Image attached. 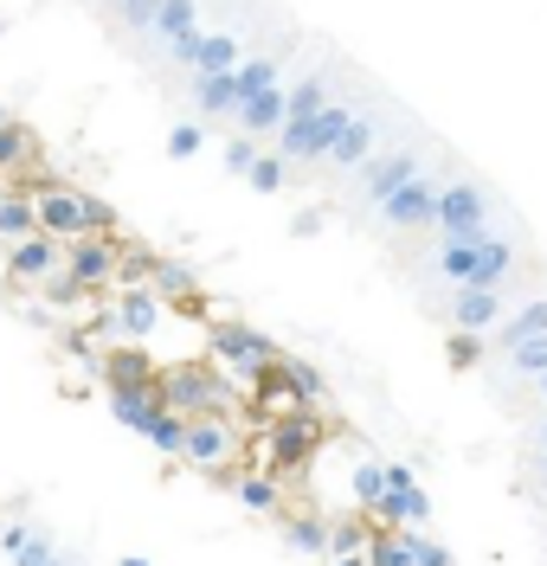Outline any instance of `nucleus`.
I'll return each instance as SVG.
<instances>
[{
  "label": "nucleus",
  "mask_w": 547,
  "mask_h": 566,
  "mask_svg": "<svg viewBox=\"0 0 547 566\" xmlns=\"http://www.w3.org/2000/svg\"><path fill=\"white\" fill-rule=\"evenodd\" d=\"M541 470H547V451H541Z\"/></svg>",
  "instance_id": "nucleus-47"
},
{
  "label": "nucleus",
  "mask_w": 547,
  "mask_h": 566,
  "mask_svg": "<svg viewBox=\"0 0 547 566\" xmlns=\"http://www.w3.org/2000/svg\"><path fill=\"white\" fill-rule=\"evenodd\" d=\"M116 7H123L129 27H155V7H161V0H116Z\"/></svg>",
  "instance_id": "nucleus-39"
},
{
  "label": "nucleus",
  "mask_w": 547,
  "mask_h": 566,
  "mask_svg": "<svg viewBox=\"0 0 547 566\" xmlns=\"http://www.w3.org/2000/svg\"><path fill=\"white\" fill-rule=\"evenodd\" d=\"M277 123H284V84H264L257 97H245V104H239V136L257 142V136H271Z\"/></svg>",
  "instance_id": "nucleus-12"
},
{
  "label": "nucleus",
  "mask_w": 547,
  "mask_h": 566,
  "mask_svg": "<svg viewBox=\"0 0 547 566\" xmlns=\"http://www.w3.org/2000/svg\"><path fill=\"white\" fill-rule=\"evenodd\" d=\"M213 360L239 367V374H257V367L277 360V348H271L257 328H245V322H213Z\"/></svg>",
  "instance_id": "nucleus-4"
},
{
  "label": "nucleus",
  "mask_w": 547,
  "mask_h": 566,
  "mask_svg": "<svg viewBox=\"0 0 547 566\" xmlns=\"http://www.w3.org/2000/svg\"><path fill=\"white\" fill-rule=\"evenodd\" d=\"M419 175V155L412 148H393V155H380V161H361V193L367 207H380L393 187H406V180Z\"/></svg>",
  "instance_id": "nucleus-8"
},
{
  "label": "nucleus",
  "mask_w": 547,
  "mask_h": 566,
  "mask_svg": "<svg viewBox=\"0 0 547 566\" xmlns=\"http://www.w3.org/2000/svg\"><path fill=\"white\" fill-rule=\"evenodd\" d=\"M219 155H225V168H232V175H245V168L257 161V142H252V136H232Z\"/></svg>",
  "instance_id": "nucleus-32"
},
{
  "label": "nucleus",
  "mask_w": 547,
  "mask_h": 566,
  "mask_svg": "<svg viewBox=\"0 0 547 566\" xmlns=\"http://www.w3.org/2000/svg\"><path fill=\"white\" fill-rule=\"evenodd\" d=\"M412 554H419V541H412V534H380L367 566H412Z\"/></svg>",
  "instance_id": "nucleus-27"
},
{
  "label": "nucleus",
  "mask_w": 547,
  "mask_h": 566,
  "mask_svg": "<svg viewBox=\"0 0 547 566\" xmlns=\"http://www.w3.org/2000/svg\"><path fill=\"white\" fill-rule=\"evenodd\" d=\"M335 566H367L361 554H335Z\"/></svg>",
  "instance_id": "nucleus-43"
},
{
  "label": "nucleus",
  "mask_w": 547,
  "mask_h": 566,
  "mask_svg": "<svg viewBox=\"0 0 547 566\" xmlns=\"http://www.w3.org/2000/svg\"><path fill=\"white\" fill-rule=\"evenodd\" d=\"M193 91H200V109L207 116H239V77L232 71H193Z\"/></svg>",
  "instance_id": "nucleus-13"
},
{
  "label": "nucleus",
  "mask_w": 547,
  "mask_h": 566,
  "mask_svg": "<svg viewBox=\"0 0 547 566\" xmlns=\"http://www.w3.org/2000/svg\"><path fill=\"white\" fill-rule=\"evenodd\" d=\"M181 458H187V463H219V458H225V424H219V419H200V424L181 438Z\"/></svg>",
  "instance_id": "nucleus-18"
},
{
  "label": "nucleus",
  "mask_w": 547,
  "mask_h": 566,
  "mask_svg": "<svg viewBox=\"0 0 547 566\" xmlns=\"http://www.w3.org/2000/svg\"><path fill=\"white\" fill-rule=\"evenodd\" d=\"M367 148H374V116H361V109H355V123H348V129H341V142L328 148V161H335V168H361Z\"/></svg>",
  "instance_id": "nucleus-15"
},
{
  "label": "nucleus",
  "mask_w": 547,
  "mask_h": 566,
  "mask_svg": "<svg viewBox=\"0 0 547 566\" xmlns=\"http://www.w3.org/2000/svg\"><path fill=\"white\" fill-rule=\"evenodd\" d=\"M239 495H245V509H257V515H264V509L277 515V490H271L264 476H252V483H239Z\"/></svg>",
  "instance_id": "nucleus-34"
},
{
  "label": "nucleus",
  "mask_w": 547,
  "mask_h": 566,
  "mask_svg": "<svg viewBox=\"0 0 547 566\" xmlns=\"http://www.w3.org/2000/svg\"><path fill=\"white\" fill-rule=\"evenodd\" d=\"M65 277H72V290L109 283V277H116V251H109L104 239H91V245H72V258H65Z\"/></svg>",
  "instance_id": "nucleus-11"
},
{
  "label": "nucleus",
  "mask_w": 547,
  "mask_h": 566,
  "mask_svg": "<svg viewBox=\"0 0 547 566\" xmlns=\"http://www.w3.org/2000/svg\"><path fill=\"white\" fill-rule=\"evenodd\" d=\"M432 271L444 283H490V290H503L515 271V245L496 239V232H483V239H444Z\"/></svg>",
  "instance_id": "nucleus-1"
},
{
  "label": "nucleus",
  "mask_w": 547,
  "mask_h": 566,
  "mask_svg": "<svg viewBox=\"0 0 547 566\" xmlns=\"http://www.w3.org/2000/svg\"><path fill=\"white\" fill-rule=\"evenodd\" d=\"M284 374H291V387H296V399H303V412H323V406H328L323 374H316L309 360H284Z\"/></svg>",
  "instance_id": "nucleus-20"
},
{
  "label": "nucleus",
  "mask_w": 547,
  "mask_h": 566,
  "mask_svg": "<svg viewBox=\"0 0 547 566\" xmlns=\"http://www.w3.org/2000/svg\"><path fill=\"white\" fill-rule=\"evenodd\" d=\"M316 109H323V84H316V77H303V84L284 91V123H309Z\"/></svg>",
  "instance_id": "nucleus-24"
},
{
  "label": "nucleus",
  "mask_w": 547,
  "mask_h": 566,
  "mask_svg": "<svg viewBox=\"0 0 547 566\" xmlns=\"http://www.w3.org/2000/svg\"><path fill=\"white\" fill-rule=\"evenodd\" d=\"M200 27V0H161L155 7V33L175 39V33H193Z\"/></svg>",
  "instance_id": "nucleus-21"
},
{
  "label": "nucleus",
  "mask_w": 547,
  "mask_h": 566,
  "mask_svg": "<svg viewBox=\"0 0 547 566\" xmlns=\"http://www.w3.org/2000/svg\"><path fill=\"white\" fill-rule=\"evenodd\" d=\"M380 470H387V490H412V470L406 463H380Z\"/></svg>",
  "instance_id": "nucleus-42"
},
{
  "label": "nucleus",
  "mask_w": 547,
  "mask_h": 566,
  "mask_svg": "<svg viewBox=\"0 0 547 566\" xmlns=\"http://www.w3.org/2000/svg\"><path fill=\"white\" fill-rule=\"evenodd\" d=\"M123 566H148V560H123Z\"/></svg>",
  "instance_id": "nucleus-46"
},
{
  "label": "nucleus",
  "mask_w": 547,
  "mask_h": 566,
  "mask_svg": "<svg viewBox=\"0 0 547 566\" xmlns=\"http://www.w3.org/2000/svg\"><path fill=\"white\" fill-rule=\"evenodd\" d=\"M515 374L528 380V374H547V335H528V342H515Z\"/></svg>",
  "instance_id": "nucleus-31"
},
{
  "label": "nucleus",
  "mask_w": 547,
  "mask_h": 566,
  "mask_svg": "<svg viewBox=\"0 0 547 566\" xmlns=\"http://www.w3.org/2000/svg\"><path fill=\"white\" fill-rule=\"evenodd\" d=\"M535 380H541V406H547V374H535Z\"/></svg>",
  "instance_id": "nucleus-45"
},
{
  "label": "nucleus",
  "mask_w": 547,
  "mask_h": 566,
  "mask_svg": "<svg viewBox=\"0 0 547 566\" xmlns=\"http://www.w3.org/2000/svg\"><path fill=\"white\" fill-rule=\"evenodd\" d=\"M496 316H503V290H490V283H457V303H451V322L457 328H496Z\"/></svg>",
  "instance_id": "nucleus-9"
},
{
  "label": "nucleus",
  "mask_w": 547,
  "mask_h": 566,
  "mask_svg": "<svg viewBox=\"0 0 547 566\" xmlns=\"http://www.w3.org/2000/svg\"><path fill=\"white\" fill-rule=\"evenodd\" d=\"M155 406H161V399L148 387H109V412H116V424H129V431H143Z\"/></svg>",
  "instance_id": "nucleus-17"
},
{
  "label": "nucleus",
  "mask_w": 547,
  "mask_h": 566,
  "mask_svg": "<svg viewBox=\"0 0 547 566\" xmlns=\"http://www.w3.org/2000/svg\"><path fill=\"white\" fill-rule=\"evenodd\" d=\"M239 59H245V45H239L232 33H200V52H193V71H207V77H213V71H232Z\"/></svg>",
  "instance_id": "nucleus-16"
},
{
  "label": "nucleus",
  "mask_w": 547,
  "mask_h": 566,
  "mask_svg": "<svg viewBox=\"0 0 547 566\" xmlns=\"http://www.w3.org/2000/svg\"><path fill=\"white\" fill-rule=\"evenodd\" d=\"M361 534H367V522H341V528H328V554H355Z\"/></svg>",
  "instance_id": "nucleus-36"
},
{
  "label": "nucleus",
  "mask_w": 547,
  "mask_h": 566,
  "mask_svg": "<svg viewBox=\"0 0 547 566\" xmlns=\"http://www.w3.org/2000/svg\"><path fill=\"white\" fill-rule=\"evenodd\" d=\"M20 155H27V136H20V129H7V123H0V168H13V161H20Z\"/></svg>",
  "instance_id": "nucleus-38"
},
{
  "label": "nucleus",
  "mask_w": 547,
  "mask_h": 566,
  "mask_svg": "<svg viewBox=\"0 0 547 566\" xmlns=\"http://www.w3.org/2000/svg\"><path fill=\"white\" fill-rule=\"evenodd\" d=\"M535 444H541V451H547V419H541V431H535Z\"/></svg>",
  "instance_id": "nucleus-44"
},
{
  "label": "nucleus",
  "mask_w": 547,
  "mask_h": 566,
  "mask_svg": "<svg viewBox=\"0 0 547 566\" xmlns=\"http://www.w3.org/2000/svg\"><path fill=\"white\" fill-rule=\"evenodd\" d=\"M59 264H65V239H52V232H27V239H13V251H7V271L27 277V283H45Z\"/></svg>",
  "instance_id": "nucleus-5"
},
{
  "label": "nucleus",
  "mask_w": 547,
  "mask_h": 566,
  "mask_svg": "<svg viewBox=\"0 0 547 566\" xmlns=\"http://www.w3.org/2000/svg\"><path fill=\"white\" fill-rule=\"evenodd\" d=\"M232 77H239V104H245V97H257L264 84H284V65L257 52V59H239V65H232Z\"/></svg>",
  "instance_id": "nucleus-19"
},
{
  "label": "nucleus",
  "mask_w": 547,
  "mask_h": 566,
  "mask_svg": "<svg viewBox=\"0 0 547 566\" xmlns=\"http://www.w3.org/2000/svg\"><path fill=\"white\" fill-rule=\"evenodd\" d=\"M432 212H438V180H419V175L380 200V219L387 226H432Z\"/></svg>",
  "instance_id": "nucleus-7"
},
{
  "label": "nucleus",
  "mask_w": 547,
  "mask_h": 566,
  "mask_svg": "<svg viewBox=\"0 0 547 566\" xmlns=\"http://www.w3.org/2000/svg\"><path fill=\"white\" fill-rule=\"evenodd\" d=\"M412 566H451V554H444L438 541H419V554H412Z\"/></svg>",
  "instance_id": "nucleus-41"
},
{
  "label": "nucleus",
  "mask_w": 547,
  "mask_h": 566,
  "mask_svg": "<svg viewBox=\"0 0 547 566\" xmlns=\"http://www.w3.org/2000/svg\"><path fill=\"white\" fill-rule=\"evenodd\" d=\"M104 380H109V387H148V360H143V354H109Z\"/></svg>",
  "instance_id": "nucleus-26"
},
{
  "label": "nucleus",
  "mask_w": 547,
  "mask_h": 566,
  "mask_svg": "<svg viewBox=\"0 0 547 566\" xmlns=\"http://www.w3.org/2000/svg\"><path fill=\"white\" fill-rule=\"evenodd\" d=\"M148 283H155V296H193V271L187 264H155Z\"/></svg>",
  "instance_id": "nucleus-28"
},
{
  "label": "nucleus",
  "mask_w": 547,
  "mask_h": 566,
  "mask_svg": "<svg viewBox=\"0 0 547 566\" xmlns=\"http://www.w3.org/2000/svg\"><path fill=\"white\" fill-rule=\"evenodd\" d=\"M33 212H39V232H52V239H109V207H97V200H84V193H45V200H33Z\"/></svg>",
  "instance_id": "nucleus-2"
},
{
  "label": "nucleus",
  "mask_w": 547,
  "mask_h": 566,
  "mask_svg": "<svg viewBox=\"0 0 547 566\" xmlns=\"http://www.w3.org/2000/svg\"><path fill=\"white\" fill-rule=\"evenodd\" d=\"M116 310H123V328H129V335H148V328L161 322V296H148V290H136V296H123Z\"/></svg>",
  "instance_id": "nucleus-22"
},
{
  "label": "nucleus",
  "mask_w": 547,
  "mask_h": 566,
  "mask_svg": "<svg viewBox=\"0 0 547 566\" xmlns=\"http://www.w3.org/2000/svg\"><path fill=\"white\" fill-rule=\"evenodd\" d=\"M148 438H155V444H161V451H168V458H181V438H187V424L175 419V406H155V412H148V424H143Z\"/></svg>",
  "instance_id": "nucleus-23"
},
{
  "label": "nucleus",
  "mask_w": 547,
  "mask_h": 566,
  "mask_svg": "<svg viewBox=\"0 0 547 566\" xmlns=\"http://www.w3.org/2000/svg\"><path fill=\"white\" fill-rule=\"evenodd\" d=\"M380 490H387V470H380V463H355V495H361V502H374Z\"/></svg>",
  "instance_id": "nucleus-33"
},
{
  "label": "nucleus",
  "mask_w": 547,
  "mask_h": 566,
  "mask_svg": "<svg viewBox=\"0 0 547 566\" xmlns=\"http://www.w3.org/2000/svg\"><path fill=\"white\" fill-rule=\"evenodd\" d=\"M438 239H483L490 232V200L476 187H438V212H432Z\"/></svg>",
  "instance_id": "nucleus-3"
},
{
  "label": "nucleus",
  "mask_w": 547,
  "mask_h": 566,
  "mask_svg": "<svg viewBox=\"0 0 547 566\" xmlns=\"http://www.w3.org/2000/svg\"><path fill=\"white\" fill-rule=\"evenodd\" d=\"M348 123H355V104H328V97H323V109L309 116V136H303V161H323L328 148L341 142Z\"/></svg>",
  "instance_id": "nucleus-10"
},
{
  "label": "nucleus",
  "mask_w": 547,
  "mask_h": 566,
  "mask_svg": "<svg viewBox=\"0 0 547 566\" xmlns=\"http://www.w3.org/2000/svg\"><path fill=\"white\" fill-rule=\"evenodd\" d=\"M496 348H515V342H528V335H547V303H522L515 316H496Z\"/></svg>",
  "instance_id": "nucleus-14"
},
{
  "label": "nucleus",
  "mask_w": 547,
  "mask_h": 566,
  "mask_svg": "<svg viewBox=\"0 0 547 566\" xmlns=\"http://www.w3.org/2000/svg\"><path fill=\"white\" fill-rule=\"evenodd\" d=\"M168 148H175V155H200V123H175V129H168Z\"/></svg>",
  "instance_id": "nucleus-35"
},
{
  "label": "nucleus",
  "mask_w": 547,
  "mask_h": 566,
  "mask_svg": "<svg viewBox=\"0 0 547 566\" xmlns=\"http://www.w3.org/2000/svg\"><path fill=\"white\" fill-rule=\"evenodd\" d=\"M284 541L303 554H328V522H284Z\"/></svg>",
  "instance_id": "nucleus-29"
},
{
  "label": "nucleus",
  "mask_w": 547,
  "mask_h": 566,
  "mask_svg": "<svg viewBox=\"0 0 547 566\" xmlns=\"http://www.w3.org/2000/svg\"><path fill=\"white\" fill-rule=\"evenodd\" d=\"M245 180H252L257 193H277V187H284V180H291V168H284V161H277V155H257L252 168H245Z\"/></svg>",
  "instance_id": "nucleus-30"
},
{
  "label": "nucleus",
  "mask_w": 547,
  "mask_h": 566,
  "mask_svg": "<svg viewBox=\"0 0 547 566\" xmlns=\"http://www.w3.org/2000/svg\"><path fill=\"white\" fill-rule=\"evenodd\" d=\"M27 232H39V212H33V200H0V239H27Z\"/></svg>",
  "instance_id": "nucleus-25"
},
{
  "label": "nucleus",
  "mask_w": 547,
  "mask_h": 566,
  "mask_svg": "<svg viewBox=\"0 0 547 566\" xmlns=\"http://www.w3.org/2000/svg\"><path fill=\"white\" fill-rule=\"evenodd\" d=\"M193 52H200V27H193V33H175V39H168V59H175V65H193Z\"/></svg>",
  "instance_id": "nucleus-37"
},
{
  "label": "nucleus",
  "mask_w": 547,
  "mask_h": 566,
  "mask_svg": "<svg viewBox=\"0 0 547 566\" xmlns=\"http://www.w3.org/2000/svg\"><path fill=\"white\" fill-rule=\"evenodd\" d=\"M323 444V412H291V419H271V463H296Z\"/></svg>",
  "instance_id": "nucleus-6"
},
{
  "label": "nucleus",
  "mask_w": 547,
  "mask_h": 566,
  "mask_svg": "<svg viewBox=\"0 0 547 566\" xmlns=\"http://www.w3.org/2000/svg\"><path fill=\"white\" fill-rule=\"evenodd\" d=\"M425 515H432V495L412 483V490H406V522H425Z\"/></svg>",
  "instance_id": "nucleus-40"
}]
</instances>
